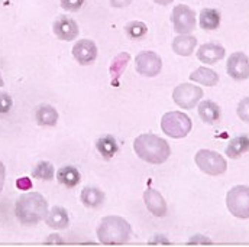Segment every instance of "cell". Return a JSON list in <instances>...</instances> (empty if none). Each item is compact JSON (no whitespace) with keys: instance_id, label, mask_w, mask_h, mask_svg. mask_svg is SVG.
I'll use <instances>...</instances> for the list:
<instances>
[{"instance_id":"cell-11","label":"cell","mask_w":249,"mask_h":247,"mask_svg":"<svg viewBox=\"0 0 249 247\" xmlns=\"http://www.w3.org/2000/svg\"><path fill=\"white\" fill-rule=\"evenodd\" d=\"M97 45L91 39H81L72 47V57L80 65H90L97 60Z\"/></svg>"},{"instance_id":"cell-9","label":"cell","mask_w":249,"mask_h":247,"mask_svg":"<svg viewBox=\"0 0 249 247\" xmlns=\"http://www.w3.org/2000/svg\"><path fill=\"white\" fill-rule=\"evenodd\" d=\"M136 71L143 77H155L162 69V60L154 51H142L135 58Z\"/></svg>"},{"instance_id":"cell-4","label":"cell","mask_w":249,"mask_h":247,"mask_svg":"<svg viewBox=\"0 0 249 247\" xmlns=\"http://www.w3.org/2000/svg\"><path fill=\"white\" fill-rule=\"evenodd\" d=\"M193 127L191 119L183 112H168L161 119L162 132L173 139H183Z\"/></svg>"},{"instance_id":"cell-6","label":"cell","mask_w":249,"mask_h":247,"mask_svg":"<svg viewBox=\"0 0 249 247\" xmlns=\"http://www.w3.org/2000/svg\"><path fill=\"white\" fill-rule=\"evenodd\" d=\"M226 207L238 218H249V185H236L226 194Z\"/></svg>"},{"instance_id":"cell-35","label":"cell","mask_w":249,"mask_h":247,"mask_svg":"<svg viewBox=\"0 0 249 247\" xmlns=\"http://www.w3.org/2000/svg\"><path fill=\"white\" fill-rule=\"evenodd\" d=\"M4 180H6V168H4L3 162H0V192L3 191V186H4Z\"/></svg>"},{"instance_id":"cell-19","label":"cell","mask_w":249,"mask_h":247,"mask_svg":"<svg viewBox=\"0 0 249 247\" xmlns=\"http://www.w3.org/2000/svg\"><path fill=\"white\" fill-rule=\"evenodd\" d=\"M190 80L206 87H214L219 82V75L216 71L207 66H200L190 74Z\"/></svg>"},{"instance_id":"cell-15","label":"cell","mask_w":249,"mask_h":247,"mask_svg":"<svg viewBox=\"0 0 249 247\" xmlns=\"http://www.w3.org/2000/svg\"><path fill=\"white\" fill-rule=\"evenodd\" d=\"M45 221H47L48 227H51L54 230H64L70 226V215L64 207L55 205L51 210H48Z\"/></svg>"},{"instance_id":"cell-10","label":"cell","mask_w":249,"mask_h":247,"mask_svg":"<svg viewBox=\"0 0 249 247\" xmlns=\"http://www.w3.org/2000/svg\"><path fill=\"white\" fill-rule=\"evenodd\" d=\"M226 71L229 77L236 81H244L249 78V58L244 52L232 54L226 62Z\"/></svg>"},{"instance_id":"cell-13","label":"cell","mask_w":249,"mask_h":247,"mask_svg":"<svg viewBox=\"0 0 249 247\" xmlns=\"http://www.w3.org/2000/svg\"><path fill=\"white\" fill-rule=\"evenodd\" d=\"M54 33L57 35V38H60L61 41H74L78 36V25L74 19L68 17V16H60L54 25H53Z\"/></svg>"},{"instance_id":"cell-16","label":"cell","mask_w":249,"mask_h":247,"mask_svg":"<svg viewBox=\"0 0 249 247\" xmlns=\"http://www.w3.org/2000/svg\"><path fill=\"white\" fill-rule=\"evenodd\" d=\"M197 47V39L190 33H180L173 41V51L180 57H190Z\"/></svg>"},{"instance_id":"cell-2","label":"cell","mask_w":249,"mask_h":247,"mask_svg":"<svg viewBox=\"0 0 249 247\" xmlns=\"http://www.w3.org/2000/svg\"><path fill=\"white\" fill-rule=\"evenodd\" d=\"M133 149L138 158L152 165H161L167 162L171 155V148L168 142L154 133L139 134L133 140Z\"/></svg>"},{"instance_id":"cell-18","label":"cell","mask_w":249,"mask_h":247,"mask_svg":"<svg viewBox=\"0 0 249 247\" xmlns=\"http://www.w3.org/2000/svg\"><path fill=\"white\" fill-rule=\"evenodd\" d=\"M226 156L231 159H238L241 158L244 153L249 152V136L248 134H239L235 136L229 145L226 146Z\"/></svg>"},{"instance_id":"cell-23","label":"cell","mask_w":249,"mask_h":247,"mask_svg":"<svg viewBox=\"0 0 249 247\" xmlns=\"http://www.w3.org/2000/svg\"><path fill=\"white\" fill-rule=\"evenodd\" d=\"M57 180H58V182L62 184L64 186L72 188V186L80 184L81 175H80V172H78V169H77L75 166L67 165V166H62V168L58 169V172H57Z\"/></svg>"},{"instance_id":"cell-20","label":"cell","mask_w":249,"mask_h":247,"mask_svg":"<svg viewBox=\"0 0 249 247\" xmlns=\"http://www.w3.org/2000/svg\"><path fill=\"white\" fill-rule=\"evenodd\" d=\"M220 13L216 9L206 7L200 12L198 25L203 31H216L220 26Z\"/></svg>"},{"instance_id":"cell-37","label":"cell","mask_w":249,"mask_h":247,"mask_svg":"<svg viewBox=\"0 0 249 247\" xmlns=\"http://www.w3.org/2000/svg\"><path fill=\"white\" fill-rule=\"evenodd\" d=\"M4 85V81H3V78H1V74H0V88Z\"/></svg>"},{"instance_id":"cell-7","label":"cell","mask_w":249,"mask_h":247,"mask_svg":"<svg viewBox=\"0 0 249 247\" xmlns=\"http://www.w3.org/2000/svg\"><path fill=\"white\" fill-rule=\"evenodd\" d=\"M201 97H203V90L200 87H197L194 84H188V82L177 85L173 91L174 103L184 110L194 109L198 104V101L201 100Z\"/></svg>"},{"instance_id":"cell-22","label":"cell","mask_w":249,"mask_h":247,"mask_svg":"<svg viewBox=\"0 0 249 247\" xmlns=\"http://www.w3.org/2000/svg\"><path fill=\"white\" fill-rule=\"evenodd\" d=\"M81 202L89 208H99L105 202V194L96 186H86L81 191Z\"/></svg>"},{"instance_id":"cell-21","label":"cell","mask_w":249,"mask_h":247,"mask_svg":"<svg viewBox=\"0 0 249 247\" xmlns=\"http://www.w3.org/2000/svg\"><path fill=\"white\" fill-rule=\"evenodd\" d=\"M96 148L105 159H112L119 150V145L112 134H105L99 137L96 142Z\"/></svg>"},{"instance_id":"cell-5","label":"cell","mask_w":249,"mask_h":247,"mask_svg":"<svg viewBox=\"0 0 249 247\" xmlns=\"http://www.w3.org/2000/svg\"><path fill=\"white\" fill-rule=\"evenodd\" d=\"M196 165L198 166V169L207 175L212 177H217L226 172L228 169V162L226 159L214 150H209V149H200L196 156H194Z\"/></svg>"},{"instance_id":"cell-32","label":"cell","mask_w":249,"mask_h":247,"mask_svg":"<svg viewBox=\"0 0 249 247\" xmlns=\"http://www.w3.org/2000/svg\"><path fill=\"white\" fill-rule=\"evenodd\" d=\"M187 245H212V240L210 239H207V237H204V236H193L190 240H188V243Z\"/></svg>"},{"instance_id":"cell-25","label":"cell","mask_w":249,"mask_h":247,"mask_svg":"<svg viewBox=\"0 0 249 247\" xmlns=\"http://www.w3.org/2000/svg\"><path fill=\"white\" fill-rule=\"evenodd\" d=\"M130 61V55L127 52H122L118 57H115V60L112 61L110 66H109V72L113 78V84H118V80L121 78V75L124 74V71L126 69V65Z\"/></svg>"},{"instance_id":"cell-31","label":"cell","mask_w":249,"mask_h":247,"mask_svg":"<svg viewBox=\"0 0 249 247\" xmlns=\"http://www.w3.org/2000/svg\"><path fill=\"white\" fill-rule=\"evenodd\" d=\"M16 188L20 191H29L32 189V181L28 177H22L16 181Z\"/></svg>"},{"instance_id":"cell-29","label":"cell","mask_w":249,"mask_h":247,"mask_svg":"<svg viewBox=\"0 0 249 247\" xmlns=\"http://www.w3.org/2000/svg\"><path fill=\"white\" fill-rule=\"evenodd\" d=\"M13 100L7 93H0V115H6L12 110Z\"/></svg>"},{"instance_id":"cell-28","label":"cell","mask_w":249,"mask_h":247,"mask_svg":"<svg viewBox=\"0 0 249 247\" xmlns=\"http://www.w3.org/2000/svg\"><path fill=\"white\" fill-rule=\"evenodd\" d=\"M236 113H238V117L245 122L249 123V97H245L239 101L238 104V109H236Z\"/></svg>"},{"instance_id":"cell-27","label":"cell","mask_w":249,"mask_h":247,"mask_svg":"<svg viewBox=\"0 0 249 247\" xmlns=\"http://www.w3.org/2000/svg\"><path fill=\"white\" fill-rule=\"evenodd\" d=\"M126 31V35L130 38V39H142L146 32H148V26L143 23V22H139V20H133V22H129L124 28Z\"/></svg>"},{"instance_id":"cell-26","label":"cell","mask_w":249,"mask_h":247,"mask_svg":"<svg viewBox=\"0 0 249 247\" xmlns=\"http://www.w3.org/2000/svg\"><path fill=\"white\" fill-rule=\"evenodd\" d=\"M32 177L41 181H51L54 178V166L48 161L38 162L32 169Z\"/></svg>"},{"instance_id":"cell-34","label":"cell","mask_w":249,"mask_h":247,"mask_svg":"<svg viewBox=\"0 0 249 247\" xmlns=\"http://www.w3.org/2000/svg\"><path fill=\"white\" fill-rule=\"evenodd\" d=\"M62 245L64 242H62V239L58 236V234H51L50 237H48V240H45V245Z\"/></svg>"},{"instance_id":"cell-12","label":"cell","mask_w":249,"mask_h":247,"mask_svg":"<svg viewBox=\"0 0 249 247\" xmlns=\"http://www.w3.org/2000/svg\"><path fill=\"white\" fill-rule=\"evenodd\" d=\"M143 202H145L148 211L155 217H164L168 211L167 201L164 199L161 192H158L157 189H154L151 186L146 188V191L143 192Z\"/></svg>"},{"instance_id":"cell-8","label":"cell","mask_w":249,"mask_h":247,"mask_svg":"<svg viewBox=\"0 0 249 247\" xmlns=\"http://www.w3.org/2000/svg\"><path fill=\"white\" fill-rule=\"evenodd\" d=\"M171 20L177 33H191L196 28V12L187 4H177L173 9Z\"/></svg>"},{"instance_id":"cell-14","label":"cell","mask_w":249,"mask_h":247,"mask_svg":"<svg viewBox=\"0 0 249 247\" xmlns=\"http://www.w3.org/2000/svg\"><path fill=\"white\" fill-rule=\"evenodd\" d=\"M225 54H226V49L220 44L207 42V44H203L198 48L197 58H198V61H201L206 65H213V64L220 61V60H223Z\"/></svg>"},{"instance_id":"cell-17","label":"cell","mask_w":249,"mask_h":247,"mask_svg":"<svg viewBox=\"0 0 249 247\" xmlns=\"http://www.w3.org/2000/svg\"><path fill=\"white\" fill-rule=\"evenodd\" d=\"M220 107L212 100H203L198 104V117L206 124H214L220 119Z\"/></svg>"},{"instance_id":"cell-30","label":"cell","mask_w":249,"mask_h":247,"mask_svg":"<svg viewBox=\"0 0 249 247\" xmlns=\"http://www.w3.org/2000/svg\"><path fill=\"white\" fill-rule=\"evenodd\" d=\"M62 9L68 10V12H77L83 7L84 0H60Z\"/></svg>"},{"instance_id":"cell-36","label":"cell","mask_w":249,"mask_h":247,"mask_svg":"<svg viewBox=\"0 0 249 247\" xmlns=\"http://www.w3.org/2000/svg\"><path fill=\"white\" fill-rule=\"evenodd\" d=\"M157 4H161V6H167V4H171L174 0H154Z\"/></svg>"},{"instance_id":"cell-3","label":"cell","mask_w":249,"mask_h":247,"mask_svg":"<svg viewBox=\"0 0 249 247\" xmlns=\"http://www.w3.org/2000/svg\"><path fill=\"white\" fill-rule=\"evenodd\" d=\"M132 233L130 224L119 215H107L97 227V237L103 245H124Z\"/></svg>"},{"instance_id":"cell-33","label":"cell","mask_w":249,"mask_h":247,"mask_svg":"<svg viewBox=\"0 0 249 247\" xmlns=\"http://www.w3.org/2000/svg\"><path fill=\"white\" fill-rule=\"evenodd\" d=\"M110 4L116 9H124V7H127L133 0H109Z\"/></svg>"},{"instance_id":"cell-24","label":"cell","mask_w":249,"mask_h":247,"mask_svg":"<svg viewBox=\"0 0 249 247\" xmlns=\"http://www.w3.org/2000/svg\"><path fill=\"white\" fill-rule=\"evenodd\" d=\"M35 119L41 126H55L58 122V112L50 104H42L36 109Z\"/></svg>"},{"instance_id":"cell-1","label":"cell","mask_w":249,"mask_h":247,"mask_svg":"<svg viewBox=\"0 0 249 247\" xmlns=\"http://www.w3.org/2000/svg\"><path fill=\"white\" fill-rule=\"evenodd\" d=\"M48 214V202L39 192H25L15 204V215L23 226H35L45 220Z\"/></svg>"}]
</instances>
